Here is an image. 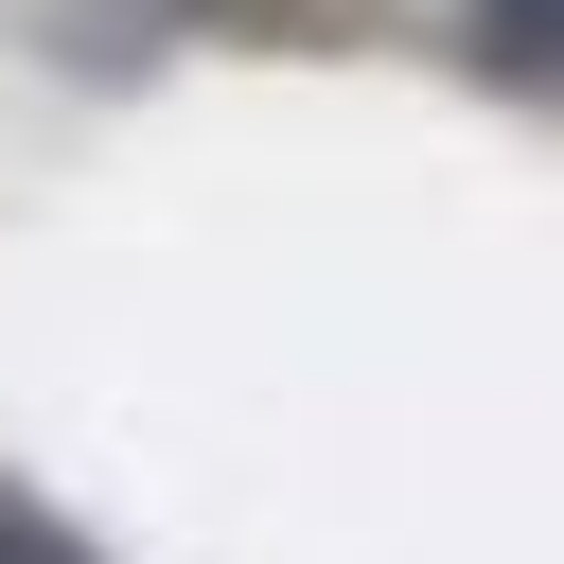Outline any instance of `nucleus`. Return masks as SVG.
Masks as SVG:
<instances>
[{
  "label": "nucleus",
  "mask_w": 564,
  "mask_h": 564,
  "mask_svg": "<svg viewBox=\"0 0 564 564\" xmlns=\"http://www.w3.org/2000/svg\"><path fill=\"white\" fill-rule=\"evenodd\" d=\"M458 70H494V88H564V0H458Z\"/></svg>",
  "instance_id": "f257e3e1"
},
{
  "label": "nucleus",
  "mask_w": 564,
  "mask_h": 564,
  "mask_svg": "<svg viewBox=\"0 0 564 564\" xmlns=\"http://www.w3.org/2000/svg\"><path fill=\"white\" fill-rule=\"evenodd\" d=\"M0 564H106V546H88V529H70V511H35V494H18V476H0Z\"/></svg>",
  "instance_id": "f03ea898"
}]
</instances>
